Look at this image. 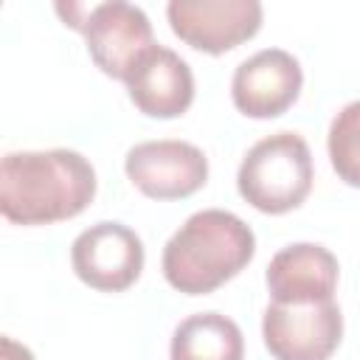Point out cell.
<instances>
[{
  "mask_svg": "<svg viewBox=\"0 0 360 360\" xmlns=\"http://www.w3.org/2000/svg\"><path fill=\"white\" fill-rule=\"evenodd\" d=\"M93 163L73 149L8 152L0 163V214L14 225L79 217L96 197Z\"/></svg>",
  "mask_w": 360,
  "mask_h": 360,
  "instance_id": "cell-1",
  "label": "cell"
},
{
  "mask_svg": "<svg viewBox=\"0 0 360 360\" xmlns=\"http://www.w3.org/2000/svg\"><path fill=\"white\" fill-rule=\"evenodd\" d=\"M256 253V236L245 219L222 208L191 214L163 245L160 267L183 295H208L239 276Z\"/></svg>",
  "mask_w": 360,
  "mask_h": 360,
  "instance_id": "cell-2",
  "label": "cell"
},
{
  "mask_svg": "<svg viewBox=\"0 0 360 360\" xmlns=\"http://www.w3.org/2000/svg\"><path fill=\"white\" fill-rule=\"evenodd\" d=\"M312 152L298 132H273L256 141L236 172V188L262 214H287L312 191Z\"/></svg>",
  "mask_w": 360,
  "mask_h": 360,
  "instance_id": "cell-3",
  "label": "cell"
},
{
  "mask_svg": "<svg viewBox=\"0 0 360 360\" xmlns=\"http://www.w3.org/2000/svg\"><path fill=\"white\" fill-rule=\"evenodd\" d=\"M56 11L65 17V25L82 31L90 59L110 79L127 82V76L141 62V56L158 45L152 22L141 6L110 0L98 6L65 8L59 3Z\"/></svg>",
  "mask_w": 360,
  "mask_h": 360,
  "instance_id": "cell-4",
  "label": "cell"
},
{
  "mask_svg": "<svg viewBox=\"0 0 360 360\" xmlns=\"http://www.w3.org/2000/svg\"><path fill=\"white\" fill-rule=\"evenodd\" d=\"M166 17L180 42L219 56L259 34L264 8L259 0H172Z\"/></svg>",
  "mask_w": 360,
  "mask_h": 360,
  "instance_id": "cell-5",
  "label": "cell"
},
{
  "mask_svg": "<svg viewBox=\"0 0 360 360\" xmlns=\"http://www.w3.org/2000/svg\"><path fill=\"white\" fill-rule=\"evenodd\" d=\"M262 338L273 360H329L343 338V315L332 301L267 304Z\"/></svg>",
  "mask_w": 360,
  "mask_h": 360,
  "instance_id": "cell-6",
  "label": "cell"
},
{
  "mask_svg": "<svg viewBox=\"0 0 360 360\" xmlns=\"http://www.w3.org/2000/svg\"><path fill=\"white\" fill-rule=\"evenodd\" d=\"M143 242L124 222H96L70 245V267L98 292H124L143 270Z\"/></svg>",
  "mask_w": 360,
  "mask_h": 360,
  "instance_id": "cell-7",
  "label": "cell"
},
{
  "mask_svg": "<svg viewBox=\"0 0 360 360\" xmlns=\"http://www.w3.org/2000/svg\"><path fill=\"white\" fill-rule=\"evenodd\" d=\"M129 183L149 200H183L208 180V158L188 141L160 138L135 143L124 158Z\"/></svg>",
  "mask_w": 360,
  "mask_h": 360,
  "instance_id": "cell-8",
  "label": "cell"
},
{
  "mask_svg": "<svg viewBox=\"0 0 360 360\" xmlns=\"http://www.w3.org/2000/svg\"><path fill=\"white\" fill-rule=\"evenodd\" d=\"M304 70L284 48H262L236 65L231 79L233 107L248 118H278L301 96Z\"/></svg>",
  "mask_w": 360,
  "mask_h": 360,
  "instance_id": "cell-9",
  "label": "cell"
},
{
  "mask_svg": "<svg viewBox=\"0 0 360 360\" xmlns=\"http://www.w3.org/2000/svg\"><path fill=\"white\" fill-rule=\"evenodd\" d=\"M340 278L335 253L315 242H292L281 248L264 273L273 304H318L332 301Z\"/></svg>",
  "mask_w": 360,
  "mask_h": 360,
  "instance_id": "cell-10",
  "label": "cell"
},
{
  "mask_svg": "<svg viewBox=\"0 0 360 360\" xmlns=\"http://www.w3.org/2000/svg\"><path fill=\"white\" fill-rule=\"evenodd\" d=\"M129 101L149 118H177L194 101V73L188 62L166 45H155L127 76Z\"/></svg>",
  "mask_w": 360,
  "mask_h": 360,
  "instance_id": "cell-11",
  "label": "cell"
},
{
  "mask_svg": "<svg viewBox=\"0 0 360 360\" xmlns=\"http://www.w3.org/2000/svg\"><path fill=\"white\" fill-rule=\"evenodd\" d=\"M169 360H245L242 329L222 312H194L174 326Z\"/></svg>",
  "mask_w": 360,
  "mask_h": 360,
  "instance_id": "cell-12",
  "label": "cell"
},
{
  "mask_svg": "<svg viewBox=\"0 0 360 360\" xmlns=\"http://www.w3.org/2000/svg\"><path fill=\"white\" fill-rule=\"evenodd\" d=\"M326 149L335 174L346 186L360 188V98L335 112L326 135Z\"/></svg>",
  "mask_w": 360,
  "mask_h": 360,
  "instance_id": "cell-13",
  "label": "cell"
},
{
  "mask_svg": "<svg viewBox=\"0 0 360 360\" xmlns=\"http://www.w3.org/2000/svg\"><path fill=\"white\" fill-rule=\"evenodd\" d=\"M0 360H37V357H34V352L28 346H22L14 338L3 335L0 338Z\"/></svg>",
  "mask_w": 360,
  "mask_h": 360,
  "instance_id": "cell-14",
  "label": "cell"
}]
</instances>
